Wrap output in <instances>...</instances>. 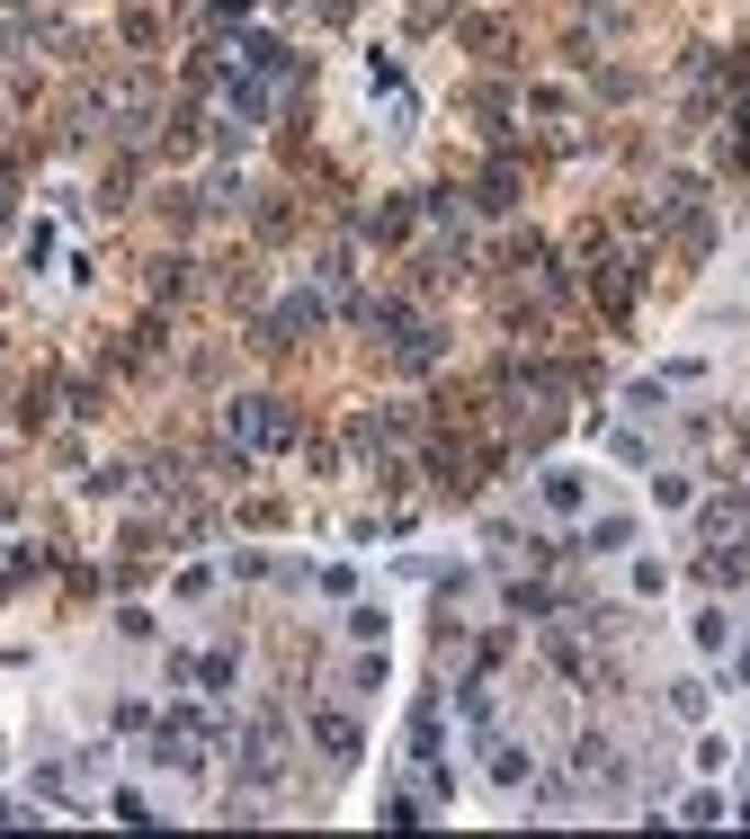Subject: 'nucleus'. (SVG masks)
I'll list each match as a JSON object with an SVG mask.
<instances>
[{"instance_id":"nucleus-4","label":"nucleus","mask_w":750,"mask_h":839,"mask_svg":"<svg viewBox=\"0 0 750 839\" xmlns=\"http://www.w3.org/2000/svg\"><path fill=\"white\" fill-rule=\"evenodd\" d=\"M215 10H224V19H242V10H250V0H215Z\"/></svg>"},{"instance_id":"nucleus-2","label":"nucleus","mask_w":750,"mask_h":839,"mask_svg":"<svg viewBox=\"0 0 750 839\" xmlns=\"http://www.w3.org/2000/svg\"><path fill=\"white\" fill-rule=\"evenodd\" d=\"M313 741H322L331 759H358V715H339V706H322V715H313Z\"/></svg>"},{"instance_id":"nucleus-3","label":"nucleus","mask_w":750,"mask_h":839,"mask_svg":"<svg viewBox=\"0 0 750 839\" xmlns=\"http://www.w3.org/2000/svg\"><path fill=\"white\" fill-rule=\"evenodd\" d=\"M545 510H555V518H581V510H590V482H581V473H545Z\"/></svg>"},{"instance_id":"nucleus-1","label":"nucleus","mask_w":750,"mask_h":839,"mask_svg":"<svg viewBox=\"0 0 750 839\" xmlns=\"http://www.w3.org/2000/svg\"><path fill=\"white\" fill-rule=\"evenodd\" d=\"M233 438H242V447H287V411H278V402H259V393H250V402H233Z\"/></svg>"}]
</instances>
